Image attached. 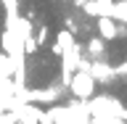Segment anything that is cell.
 <instances>
[{
	"label": "cell",
	"mask_w": 127,
	"mask_h": 124,
	"mask_svg": "<svg viewBox=\"0 0 127 124\" xmlns=\"http://www.w3.org/2000/svg\"><path fill=\"white\" fill-rule=\"evenodd\" d=\"M95 85H98V82H95L85 69H77L74 74H71L66 90H69L74 98H79V100H87V98H93V95H95Z\"/></svg>",
	"instance_id": "6da1fadb"
},
{
	"label": "cell",
	"mask_w": 127,
	"mask_h": 124,
	"mask_svg": "<svg viewBox=\"0 0 127 124\" xmlns=\"http://www.w3.org/2000/svg\"><path fill=\"white\" fill-rule=\"evenodd\" d=\"M85 71L95 79V82H101V85H111V82H117V71H114V66H111L109 61H90Z\"/></svg>",
	"instance_id": "7a4b0ae2"
},
{
	"label": "cell",
	"mask_w": 127,
	"mask_h": 124,
	"mask_svg": "<svg viewBox=\"0 0 127 124\" xmlns=\"http://www.w3.org/2000/svg\"><path fill=\"white\" fill-rule=\"evenodd\" d=\"M82 55H85L87 61H106V58H109V50H106V40H103L101 34L90 37V40L85 42V48H82Z\"/></svg>",
	"instance_id": "3957f363"
},
{
	"label": "cell",
	"mask_w": 127,
	"mask_h": 124,
	"mask_svg": "<svg viewBox=\"0 0 127 124\" xmlns=\"http://www.w3.org/2000/svg\"><path fill=\"white\" fill-rule=\"evenodd\" d=\"M114 3L117 0H85L79 8L90 19H98V16H114Z\"/></svg>",
	"instance_id": "277c9868"
},
{
	"label": "cell",
	"mask_w": 127,
	"mask_h": 124,
	"mask_svg": "<svg viewBox=\"0 0 127 124\" xmlns=\"http://www.w3.org/2000/svg\"><path fill=\"white\" fill-rule=\"evenodd\" d=\"M95 26H98V34L103 40H117V19L114 16H98Z\"/></svg>",
	"instance_id": "5b68a950"
},
{
	"label": "cell",
	"mask_w": 127,
	"mask_h": 124,
	"mask_svg": "<svg viewBox=\"0 0 127 124\" xmlns=\"http://www.w3.org/2000/svg\"><path fill=\"white\" fill-rule=\"evenodd\" d=\"M48 116H50V122L53 124H74V119H71V114H69V106H50L48 108Z\"/></svg>",
	"instance_id": "8992f818"
},
{
	"label": "cell",
	"mask_w": 127,
	"mask_h": 124,
	"mask_svg": "<svg viewBox=\"0 0 127 124\" xmlns=\"http://www.w3.org/2000/svg\"><path fill=\"white\" fill-rule=\"evenodd\" d=\"M13 74V61L8 53H0V77H11Z\"/></svg>",
	"instance_id": "52a82bcc"
},
{
	"label": "cell",
	"mask_w": 127,
	"mask_h": 124,
	"mask_svg": "<svg viewBox=\"0 0 127 124\" xmlns=\"http://www.w3.org/2000/svg\"><path fill=\"white\" fill-rule=\"evenodd\" d=\"M114 19H117V21H127V0L114 3Z\"/></svg>",
	"instance_id": "ba28073f"
},
{
	"label": "cell",
	"mask_w": 127,
	"mask_h": 124,
	"mask_svg": "<svg viewBox=\"0 0 127 124\" xmlns=\"http://www.w3.org/2000/svg\"><path fill=\"white\" fill-rule=\"evenodd\" d=\"M34 40H37V45L42 48L48 42V26H37V34H34Z\"/></svg>",
	"instance_id": "9c48e42d"
},
{
	"label": "cell",
	"mask_w": 127,
	"mask_h": 124,
	"mask_svg": "<svg viewBox=\"0 0 127 124\" xmlns=\"http://www.w3.org/2000/svg\"><path fill=\"white\" fill-rule=\"evenodd\" d=\"M114 71H117V79H125L127 82V58L119 63V66H114Z\"/></svg>",
	"instance_id": "30bf717a"
},
{
	"label": "cell",
	"mask_w": 127,
	"mask_h": 124,
	"mask_svg": "<svg viewBox=\"0 0 127 124\" xmlns=\"http://www.w3.org/2000/svg\"><path fill=\"white\" fill-rule=\"evenodd\" d=\"M5 114H8V108L3 106V103H0V116H5Z\"/></svg>",
	"instance_id": "8fae6325"
}]
</instances>
